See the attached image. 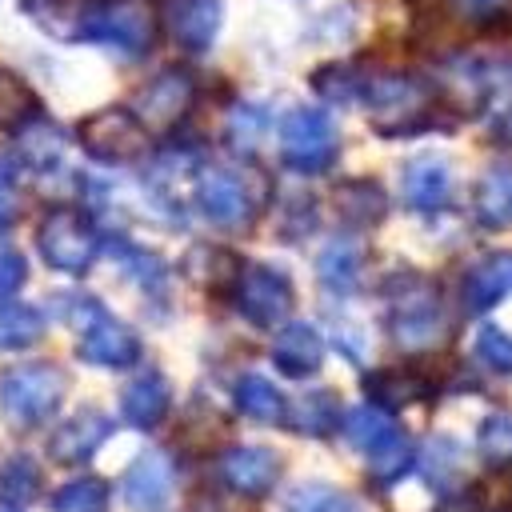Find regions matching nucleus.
Wrapping results in <instances>:
<instances>
[{
    "instance_id": "nucleus-1",
    "label": "nucleus",
    "mask_w": 512,
    "mask_h": 512,
    "mask_svg": "<svg viewBox=\"0 0 512 512\" xmlns=\"http://www.w3.org/2000/svg\"><path fill=\"white\" fill-rule=\"evenodd\" d=\"M72 36L112 44L128 56H144L156 36V12L148 0H84L76 8Z\"/></svg>"
},
{
    "instance_id": "nucleus-2",
    "label": "nucleus",
    "mask_w": 512,
    "mask_h": 512,
    "mask_svg": "<svg viewBox=\"0 0 512 512\" xmlns=\"http://www.w3.org/2000/svg\"><path fill=\"white\" fill-rule=\"evenodd\" d=\"M388 332L408 352H424V348H436L444 340L448 320H444L440 296L428 280L400 276L388 288Z\"/></svg>"
},
{
    "instance_id": "nucleus-3",
    "label": "nucleus",
    "mask_w": 512,
    "mask_h": 512,
    "mask_svg": "<svg viewBox=\"0 0 512 512\" xmlns=\"http://www.w3.org/2000/svg\"><path fill=\"white\" fill-rule=\"evenodd\" d=\"M68 376L56 364H16L0 372V408L16 428L44 424L64 400Z\"/></svg>"
},
{
    "instance_id": "nucleus-4",
    "label": "nucleus",
    "mask_w": 512,
    "mask_h": 512,
    "mask_svg": "<svg viewBox=\"0 0 512 512\" xmlns=\"http://www.w3.org/2000/svg\"><path fill=\"white\" fill-rule=\"evenodd\" d=\"M68 320L80 328V356L88 364L100 368H128L140 356V340L128 324H120L116 316L104 312V304H96L92 296H72L68 300Z\"/></svg>"
},
{
    "instance_id": "nucleus-5",
    "label": "nucleus",
    "mask_w": 512,
    "mask_h": 512,
    "mask_svg": "<svg viewBox=\"0 0 512 512\" xmlns=\"http://www.w3.org/2000/svg\"><path fill=\"white\" fill-rule=\"evenodd\" d=\"M364 96H368V108H372V124L380 132H388V136L412 132L432 108V88L420 76H408V72L372 76Z\"/></svg>"
},
{
    "instance_id": "nucleus-6",
    "label": "nucleus",
    "mask_w": 512,
    "mask_h": 512,
    "mask_svg": "<svg viewBox=\"0 0 512 512\" xmlns=\"http://www.w3.org/2000/svg\"><path fill=\"white\" fill-rule=\"evenodd\" d=\"M336 124L320 108H292L280 124V152L284 164L296 172H324L336 160Z\"/></svg>"
},
{
    "instance_id": "nucleus-7",
    "label": "nucleus",
    "mask_w": 512,
    "mask_h": 512,
    "mask_svg": "<svg viewBox=\"0 0 512 512\" xmlns=\"http://www.w3.org/2000/svg\"><path fill=\"white\" fill-rule=\"evenodd\" d=\"M36 244H40V256L56 268V272H68V276H80L88 272V264L96 260V232L92 224L72 212V208H56L40 220V232H36Z\"/></svg>"
},
{
    "instance_id": "nucleus-8",
    "label": "nucleus",
    "mask_w": 512,
    "mask_h": 512,
    "mask_svg": "<svg viewBox=\"0 0 512 512\" xmlns=\"http://www.w3.org/2000/svg\"><path fill=\"white\" fill-rule=\"evenodd\" d=\"M80 144L104 164H124L148 148V128L132 108H104L80 124Z\"/></svg>"
},
{
    "instance_id": "nucleus-9",
    "label": "nucleus",
    "mask_w": 512,
    "mask_h": 512,
    "mask_svg": "<svg viewBox=\"0 0 512 512\" xmlns=\"http://www.w3.org/2000/svg\"><path fill=\"white\" fill-rule=\"evenodd\" d=\"M236 308L256 328L280 324L288 316V308H292V284H288V276L276 272V268H268V264H244L236 272Z\"/></svg>"
},
{
    "instance_id": "nucleus-10",
    "label": "nucleus",
    "mask_w": 512,
    "mask_h": 512,
    "mask_svg": "<svg viewBox=\"0 0 512 512\" xmlns=\"http://www.w3.org/2000/svg\"><path fill=\"white\" fill-rule=\"evenodd\" d=\"M196 204L220 228H240L252 220V192L248 180L232 168H204L196 176Z\"/></svg>"
},
{
    "instance_id": "nucleus-11",
    "label": "nucleus",
    "mask_w": 512,
    "mask_h": 512,
    "mask_svg": "<svg viewBox=\"0 0 512 512\" xmlns=\"http://www.w3.org/2000/svg\"><path fill=\"white\" fill-rule=\"evenodd\" d=\"M192 92H196V88H192V76L180 72V68H168V72H160L156 80H148V84L136 92L132 112L140 116L144 128H172V124L188 112Z\"/></svg>"
},
{
    "instance_id": "nucleus-12",
    "label": "nucleus",
    "mask_w": 512,
    "mask_h": 512,
    "mask_svg": "<svg viewBox=\"0 0 512 512\" xmlns=\"http://www.w3.org/2000/svg\"><path fill=\"white\" fill-rule=\"evenodd\" d=\"M172 460L164 452H140L124 472V500L136 512H160L172 500Z\"/></svg>"
},
{
    "instance_id": "nucleus-13",
    "label": "nucleus",
    "mask_w": 512,
    "mask_h": 512,
    "mask_svg": "<svg viewBox=\"0 0 512 512\" xmlns=\"http://www.w3.org/2000/svg\"><path fill=\"white\" fill-rule=\"evenodd\" d=\"M224 20V4L220 0H164V24L172 32V40L188 52H204Z\"/></svg>"
},
{
    "instance_id": "nucleus-14",
    "label": "nucleus",
    "mask_w": 512,
    "mask_h": 512,
    "mask_svg": "<svg viewBox=\"0 0 512 512\" xmlns=\"http://www.w3.org/2000/svg\"><path fill=\"white\" fill-rule=\"evenodd\" d=\"M220 476L240 496H264L280 476V456L272 448H228L220 456Z\"/></svg>"
},
{
    "instance_id": "nucleus-15",
    "label": "nucleus",
    "mask_w": 512,
    "mask_h": 512,
    "mask_svg": "<svg viewBox=\"0 0 512 512\" xmlns=\"http://www.w3.org/2000/svg\"><path fill=\"white\" fill-rule=\"evenodd\" d=\"M108 432H112V424H108L104 412L80 408L76 416H68V420L52 432L48 452H52V460H60V464H84V460L108 440Z\"/></svg>"
},
{
    "instance_id": "nucleus-16",
    "label": "nucleus",
    "mask_w": 512,
    "mask_h": 512,
    "mask_svg": "<svg viewBox=\"0 0 512 512\" xmlns=\"http://www.w3.org/2000/svg\"><path fill=\"white\" fill-rule=\"evenodd\" d=\"M448 188H452V172L440 156H416L400 172L404 204L416 208V212H436L448 200Z\"/></svg>"
},
{
    "instance_id": "nucleus-17",
    "label": "nucleus",
    "mask_w": 512,
    "mask_h": 512,
    "mask_svg": "<svg viewBox=\"0 0 512 512\" xmlns=\"http://www.w3.org/2000/svg\"><path fill=\"white\" fill-rule=\"evenodd\" d=\"M508 292H512V252H492L480 264H472L464 276V308L468 312H488Z\"/></svg>"
},
{
    "instance_id": "nucleus-18",
    "label": "nucleus",
    "mask_w": 512,
    "mask_h": 512,
    "mask_svg": "<svg viewBox=\"0 0 512 512\" xmlns=\"http://www.w3.org/2000/svg\"><path fill=\"white\" fill-rule=\"evenodd\" d=\"M272 360H276V368L284 376H296V380L312 376L320 368V360H324V340H320V332L312 324H300V320L284 324L276 344H272Z\"/></svg>"
},
{
    "instance_id": "nucleus-19",
    "label": "nucleus",
    "mask_w": 512,
    "mask_h": 512,
    "mask_svg": "<svg viewBox=\"0 0 512 512\" xmlns=\"http://www.w3.org/2000/svg\"><path fill=\"white\" fill-rule=\"evenodd\" d=\"M120 412L132 428H156L168 412V380L160 372L136 376L120 396Z\"/></svg>"
},
{
    "instance_id": "nucleus-20",
    "label": "nucleus",
    "mask_w": 512,
    "mask_h": 512,
    "mask_svg": "<svg viewBox=\"0 0 512 512\" xmlns=\"http://www.w3.org/2000/svg\"><path fill=\"white\" fill-rule=\"evenodd\" d=\"M476 220L484 228L512 224V164H492L476 184Z\"/></svg>"
},
{
    "instance_id": "nucleus-21",
    "label": "nucleus",
    "mask_w": 512,
    "mask_h": 512,
    "mask_svg": "<svg viewBox=\"0 0 512 512\" xmlns=\"http://www.w3.org/2000/svg\"><path fill=\"white\" fill-rule=\"evenodd\" d=\"M360 264H364V252L356 240H332L320 260H316V272H320V284L332 288V292H352L356 280H360Z\"/></svg>"
},
{
    "instance_id": "nucleus-22",
    "label": "nucleus",
    "mask_w": 512,
    "mask_h": 512,
    "mask_svg": "<svg viewBox=\"0 0 512 512\" xmlns=\"http://www.w3.org/2000/svg\"><path fill=\"white\" fill-rule=\"evenodd\" d=\"M236 408L248 420H260V424H276V420L288 416L284 396L276 392V384L264 380V376H256V372H248V376L236 380Z\"/></svg>"
},
{
    "instance_id": "nucleus-23",
    "label": "nucleus",
    "mask_w": 512,
    "mask_h": 512,
    "mask_svg": "<svg viewBox=\"0 0 512 512\" xmlns=\"http://www.w3.org/2000/svg\"><path fill=\"white\" fill-rule=\"evenodd\" d=\"M344 436H348V444H356L360 452L372 456L376 448H384V444L396 440L400 432H396V424L388 420L384 408L364 404V408H352V412H348V420H344Z\"/></svg>"
},
{
    "instance_id": "nucleus-24",
    "label": "nucleus",
    "mask_w": 512,
    "mask_h": 512,
    "mask_svg": "<svg viewBox=\"0 0 512 512\" xmlns=\"http://www.w3.org/2000/svg\"><path fill=\"white\" fill-rule=\"evenodd\" d=\"M36 492H40V468H36V460L24 456V452L8 456L0 464V504L24 508V504L36 500Z\"/></svg>"
},
{
    "instance_id": "nucleus-25",
    "label": "nucleus",
    "mask_w": 512,
    "mask_h": 512,
    "mask_svg": "<svg viewBox=\"0 0 512 512\" xmlns=\"http://www.w3.org/2000/svg\"><path fill=\"white\" fill-rule=\"evenodd\" d=\"M340 420V404L332 392H308L288 408V424L304 436H328Z\"/></svg>"
},
{
    "instance_id": "nucleus-26",
    "label": "nucleus",
    "mask_w": 512,
    "mask_h": 512,
    "mask_svg": "<svg viewBox=\"0 0 512 512\" xmlns=\"http://www.w3.org/2000/svg\"><path fill=\"white\" fill-rule=\"evenodd\" d=\"M284 512H360V504L332 484H296L284 496Z\"/></svg>"
},
{
    "instance_id": "nucleus-27",
    "label": "nucleus",
    "mask_w": 512,
    "mask_h": 512,
    "mask_svg": "<svg viewBox=\"0 0 512 512\" xmlns=\"http://www.w3.org/2000/svg\"><path fill=\"white\" fill-rule=\"evenodd\" d=\"M44 332V316L28 304H0V348H28Z\"/></svg>"
},
{
    "instance_id": "nucleus-28",
    "label": "nucleus",
    "mask_w": 512,
    "mask_h": 512,
    "mask_svg": "<svg viewBox=\"0 0 512 512\" xmlns=\"http://www.w3.org/2000/svg\"><path fill=\"white\" fill-rule=\"evenodd\" d=\"M336 204H340V212H344L352 224H372V220L384 216V192H380L376 184H368V180L344 184V188L336 192Z\"/></svg>"
},
{
    "instance_id": "nucleus-29",
    "label": "nucleus",
    "mask_w": 512,
    "mask_h": 512,
    "mask_svg": "<svg viewBox=\"0 0 512 512\" xmlns=\"http://www.w3.org/2000/svg\"><path fill=\"white\" fill-rule=\"evenodd\" d=\"M52 512H108V484L96 476L72 480L52 496Z\"/></svg>"
},
{
    "instance_id": "nucleus-30",
    "label": "nucleus",
    "mask_w": 512,
    "mask_h": 512,
    "mask_svg": "<svg viewBox=\"0 0 512 512\" xmlns=\"http://www.w3.org/2000/svg\"><path fill=\"white\" fill-rule=\"evenodd\" d=\"M32 112H36L32 88L16 72L0 68V128H20L24 120H32Z\"/></svg>"
},
{
    "instance_id": "nucleus-31",
    "label": "nucleus",
    "mask_w": 512,
    "mask_h": 512,
    "mask_svg": "<svg viewBox=\"0 0 512 512\" xmlns=\"http://www.w3.org/2000/svg\"><path fill=\"white\" fill-rule=\"evenodd\" d=\"M368 392H372V400L396 408V404H408V400L424 396L428 384L420 376H412V372H376V376H368Z\"/></svg>"
},
{
    "instance_id": "nucleus-32",
    "label": "nucleus",
    "mask_w": 512,
    "mask_h": 512,
    "mask_svg": "<svg viewBox=\"0 0 512 512\" xmlns=\"http://www.w3.org/2000/svg\"><path fill=\"white\" fill-rule=\"evenodd\" d=\"M476 448L488 464H508L512 460V412H496L480 424Z\"/></svg>"
},
{
    "instance_id": "nucleus-33",
    "label": "nucleus",
    "mask_w": 512,
    "mask_h": 512,
    "mask_svg": "<svg viewBox=\"0 0 512 512\" xmlns=\"http://www.w3.org/2000/svg\"><path fill=\"white\" fill-rule=\"evenodd\" d=\"M20 148H24V156H28V164H36V168H52L56 160H60V152H64V140H60V132L52 128V124H32L24 136H20Z\"/></svg>"
},
{
    "instance_id": "nucleus-34",
    "label": "nucleus",
    "mask_w": 512,
    "mask_h": 512,
    "mask_svg": "<svg viewBox=\"0 0 512 512\" xmlns=\"http://www.w3.org/2000/svg\"><path fill=\"white\" fill-rule=\"evenodd\" d=\"M424 476L436 484V488H444V484H452L456 476H460V448L452 444V440H432L428 448H424Z\"/></svg>"
},
{
    "instance_id": "nucleus-35",
    "label": "nucleus",
    "mask_w": 512,
    "mask_h": 512,
    "mask_svg": "<svg viewBox=\"0 0 512 512\" xmlns=\"http://www.w3.org/2000/svg\"><path fill=\"white\" fill-rule=\"evenodd\" d=\"M368 460H372V476H376L380 484H392L396 476L408 472V464H412V444H408L404 436H396V440H388L384 448H376Z\"/></svg>"
},
{
    "instance_id": "nucleus-36",
    "label": "nucleus",
    "mask_w": 512,
    "mask_h": 512,
    "mask_svg": "<svg viewBox=\"0 0 512 512\" xmlns=\"http://www.w3.org/2000/svg\"><path fill=\"white\" fill-rule=\"evenodd\" d=\"M476 356H480L488 368L512 376V336H508V332H500V328H484V332L476 336Z\"/></svg>"
},
{
    "instance_id": "nucleus-37",
    "label": "nucleus",
    "mask_w": 512,
    "mask_h": 512,
    "mask_svg": "<svg viewBox=\"0 0 512 512\" xmlns=\"http://www.w3.org/2000/svg\"><path fill=\"white\" fill-rule=\"evenodd\" d=\"M316 92L328 100H352L356 96V76L348 68H320L316 72Z\"/></svg>"
},
{
    "instance_id": "nucleus-38",
    "label": "nucleus",
    "mask_w": 512,
    "mask_h": 512,
    "mask_svg": "<svg viewBox=\"0 0 512 512\" xmlns=\"http://www.w3.org/2000/svg\"><path fill=\"white\" fill-rule=\"evenodd\" d=\"M260 132H264V116L256 108H240L232 116V124H228V136H232L236 148H252L260 140Z\"/></svg>"
},
{
    "instance_id": "nucleus-39",
    "label": "nucleus",
    "mask_w": 512,
    "mask_h": 512,
    "mask_svg": "<svg viewBox=\"0 0 512 512\" xmlns=\"http://www.w3.org/2000/svg\"><path fill=\"white\" fill-rule=\"evenodd\" d=\"M24 276H28L24 256H20L16 248H0V300L12 296V292L24 284Z\"/></svg>"
},
{
    "instance_id": "nucleus-40",
    "label": "nucleus",
    "mask_w": 512,
    "mask_h": 512,
    "mask_svg": "<svg viewBox=\"0 0 512 512\" xmlns=\"http://www.w3.org/2000/svg\"><path fill=\"white\" fill-rule=\"evenodd\" d=\"M16 220V192H12V172L0 160V228H8Z\"/></svg>"
},
{
    "instance_id": "nucleus-41",
    "label": "nucleus",
    "mask_w": 512,
    "mask_h": 512,
    "mask_svg": "<svg viewBox=\"0 0 512 512\" xmlns=\"http://www.w3.org/2000/svg\"><path fill=\"white\" fill-rule=\"evenodd\" d=\"M460 4V12H468V16H492L504 0H456Z\"/></svg>"
},
{
    "instance_id": "nucleus-42",
    "label": "nucleus",
    "mask_w": 512,
    "mask_h": 512,
    "mask_svg": "<svg viewBox=\"0 0 512 512\" xmlns=\"http://www.w3.org/2000/svg\"><path fill=\"white\" fill-rule=\"evenodd\" d=\"M440 512H480V504H476V500H464V496H460V500H448V504H444Z\"/></svg>"
}]
</instances>
